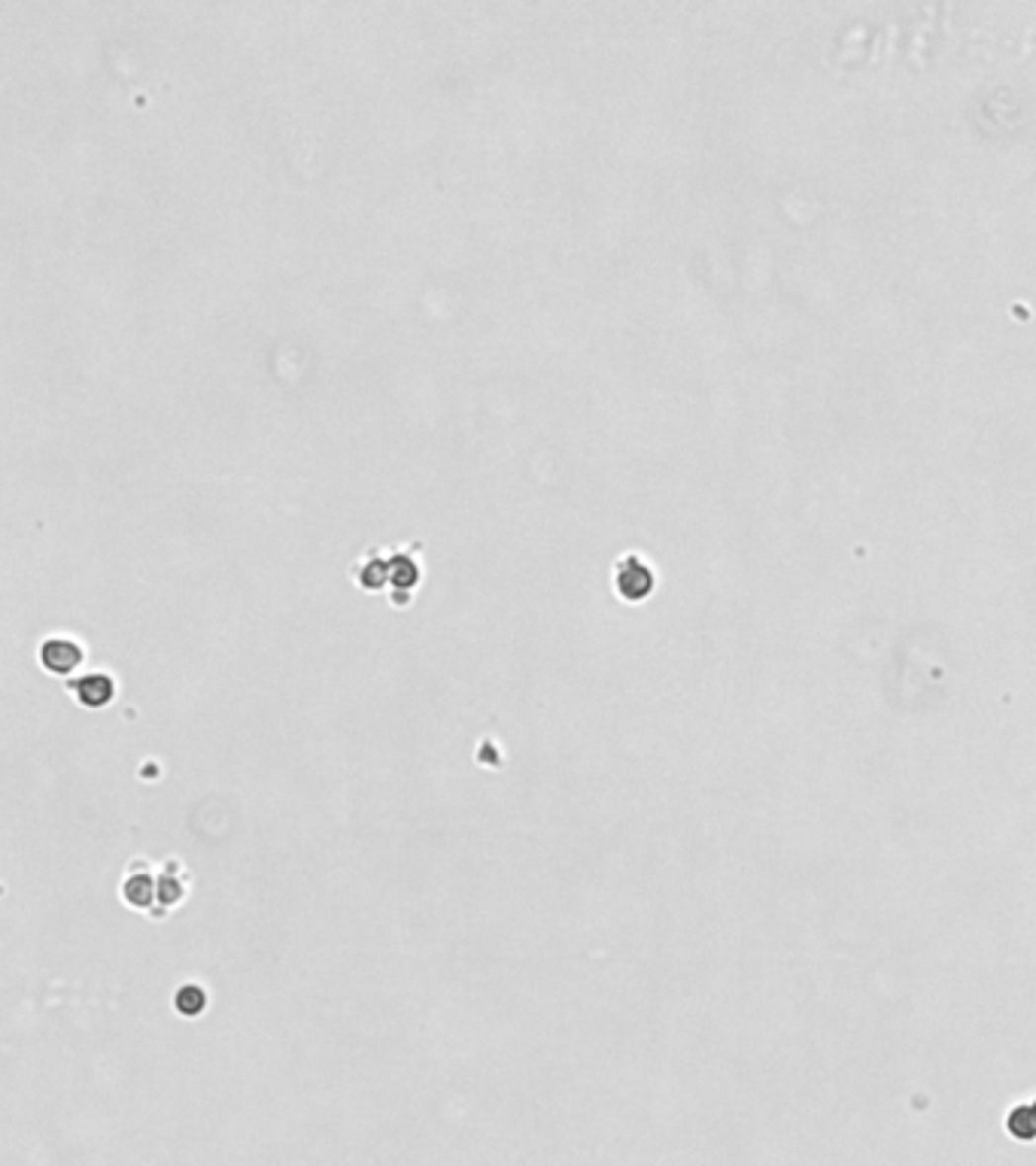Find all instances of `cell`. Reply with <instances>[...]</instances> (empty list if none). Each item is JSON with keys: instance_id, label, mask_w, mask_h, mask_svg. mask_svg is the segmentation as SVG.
Listing matches in <instances>:
<instances>
[{"instance_id": "obj_4", "label": "cell", "mask_w": 1036, "mask_h": 1166, "mask_svg": "<svg viewBox=\"0 0 1036 1166\" xmlns=\"http://www.w3.org/2000/svg\"><path fill=\"white\" fill-rule=\"evenodd\" d=\"M420 580H423V568H420L417 556H410L404 550L389 553V587L387 590H389L392 605H398V608L410 605L413 593H417V587H420Z\"/></svg>"}, {"instance_id": "obj_1", "label": "cell", "mask_w": 1036, "mask_h": 1166, "mask_svg": "<svg viewBox=\"0 0 1036 1166\" xmlns=\"http://www.w3.org/2000/svg\"><path fill=\"white\" fill-rule=\"evenodd\" d=\"M37 656H40V665H43L46 672L67 678V675H73L79 669L82 659H86V647H82L79 638H73L67 632H55V635L43 638Z\"/></svg>"}, {"instance_id": "obj_9", "label": "cell", "mask_w": 1036, "mask_h": 1166, "mask_svg": "<svg viewBox=\"0 0 1036 1166\" xmlns=\"http://www.w3.org/2000/svg\"><path fill=\"white\" fill-rule=\"evenodd\" d=\"M1009 1133L1015 1136V1139H1036V1103H1030V1106H1018L1012 1115H1009Z\"/></svg>"}, {"instance_id": "obj_8", "label": "cell", "mask_w": 1036, "mask_h": 1166, "mask_svg": "<svg viewBox=\"0 0 1036 1166\" xmlns=\"http://www.w3.org/2000/svg\"><path fill=\"white\" fill-rule=\"evenodd\" d=\"M356 583L362 590H384V587H389V556H381V553L362 556V562L356 568Z\"/></svg>"}, {"instance_id": "obj_6", "label": "cell", "mask_w": 1036, "mask_h": 1166, "mask_svg": "<svg viewBox=\"0 0 1036 1166\" xmlns=\"http://www.w3.org/2000/svg\"><path fill=\"white\" fill-rule=\"evenodd\" d=\"M186 890L189 887H186V878H183V869L171 872V863H168V866H164V872L158 874V902H155L152 918H164L171 908H177L186 899Z\"/></svg>"}, {"instance_id": "obj_3", "label": "cell", "mask_w": 1036, "mask_h": 1166, "mask_svg": "<svg viewBox=\"0 0 1036 1166\" xmlns=\"http://www.w3.org/2000/svg\"><path fill=\"white\" fill-rule=\"evenodd\" d=\"M119 896L129 908L134 911H155L158 902V874L149 872V866H143V860H134L126 869V878L119 884Z\"/></svg>"}, {"instance_id": "obj_5", "label": "cell", "mask_w": 1036, "mask_h": 1166, "mask_svg": "<svg viewBox=\"0 0 1036 1166\" xmlns=\"http://www.w3.org/2000/svg\"><path fill=\"white\" fill-rule=\"evenodd\" d=\"M67 693H70L82 708H89V711H98V708H107V705L116 699L119 684H116V678H113L110 672H86V675H76V678L67 681Z\"/></svg>"}, {"instance_id": "obj_7", "label": "cell", "mask_w": 1036, "mask_h": 1166, "mask_svg": "<svg viewBox=\"0 0 1036 1166\" xmlns=\"http://www.w3.org/2000/svg\"><path fill=\"white\" fill-rule=\"evenodd\" d=\"M171 1009L186 1021H198L207 1012V990L195 981L180 984L171 996Z\"/></svg>"}, {"instance_id": "obj_2", "label": "cell", "mask_w": 1036, "mask_h": 1166, "mask_svg": "<svg viewBox=\"0 0 1036 1166\" xmlns=\"http://www.w3.org/2000/svg\"><path fill=\"white\" fill-rule=\"evenodd\" d=\"M653 587H656V574L642 556L630 553V556H624L617 562V568H614V590H617L620 599L642 602V599H648L653 593Z\"/></svg>"}]
</instances>
